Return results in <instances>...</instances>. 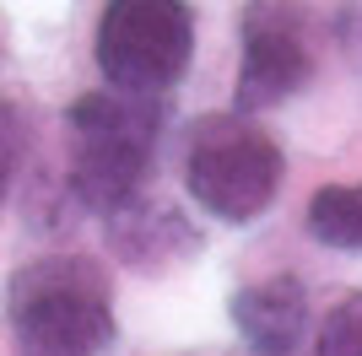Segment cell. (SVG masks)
Listing matches in <instances>:
<instances>
[{
	"label": "cell",
	"mask_w": 362,
	"mask_h": 356,
	"mask_svg": "<svg viewBox=\"0 0 362 356\" xmlns=\"http://www.w3.org/2000/svg\"><path fill=\"white\" fill-rule=\"evenodd\" d=\"M281 146L249 114H206L184 146V189L216 222H255L281 189Z\"/></svg>",
	"instance_id": "obj_3"
},
{
	"label": "cell",
	"mask_w": 362,
	"mask_h": 356,
	"mask_svg": "<svg viewBox=\"0 0 362 356\" xmlns=\"http://www.w3.org/2000/svg\"><path fill=\"white\" fill-rule=\"evenodd\" d=\"M16 356H103L114 345V292L98 259L44 254L6 292Z\"/></svg>",
	"instance_id": "obj_1"
},
{
	"label": "cell",
	"mask_w": 362,
	"mask_h": 356,
	"mask_svg": "<svg viewBox=\"0 0 362 356\" xmlns=\"http://www.w3.org/2000/svg\"><path fill=\"white\" fill-rule=\"evenodd\" d=\"M108 222V249L119 259L124 270H136V275H163V270L184 265V259H195L200 254V232L184 222L173 206L163 200H146L136 194L130 206H119Z\"/></svg>",
	"instance_id": "obj_6"
},
{
	"label": "cell",
	"mask_w": 362,
	"mask_h": 356,
	"mask_svg": "<svg viewBox=\"0 0 362 356\" xmlns=\"http://www.w3.org/2000/svg\"><path fill=\"white\" fill-rule=\"evenodd\" d=\"M71 135V194L98 216H114L141 194L163 135V103L136 92H87L65 114Z\"/></svg>",
	"instance_id": "obj_2"
},
{
	"label": "cell",
	"mask_w": 362,
	"mask_h": 356,
	"mask_svg": "<svg viewBox=\"0 0 362 356\" xmlns=\"http://www.w3.org/2000/svg\"><path fill=\"white\" fill-rule=\"evenodd\" d=\"M22 157H28V124H22V114H16L11 103H0V206L11 200Z\"/></svg>",
	"instance_id": "obj_10"
},
{
	"label": "cell",
	"mask_w": 362,
	"mask_h": 356,
	"mask_svg": "<svg viewBox=\"0 0 362 356\" xmlns=\"http://www.w3.org/2000/svg\"><path fill=\"white\" fill-rule=\"evenodd\" d=\"M227 313L259 356H287L298 351L303 329H308V292L298 275H265L255 286H238Z\"/></svg>",
	"instance_id": "obj_7"
},
{
	"label": "cell",
	"mask_w": 362,
	"mask_h": 356,
	"mask_svg": "<svg viewBox=\"0 0 362 356\" xmlns=\"http://www.w3.org/2000/svg\"><path fill=\"white\" fill-rule=\"evenodd\" d=\"M308 232L325 249L362 254V184H330L308 200Z\"/></svg>",
	"instance_id": "obj_8"
},
{
	"label": "cell",
	"mask_w": 362,
	"mask_h": 356,
	"mask_svg": "<svg viewBox=\"0 0 362 356\" xmlns=\"http://www.w3.org/2000/svg\"><path fill=\"white\" fill-rule=\"evenodd\" d=\"M238 87L233 114H259L298 97L319 71V22L303 0H243L238 11Z\"/></svg>",
	"instance_id": "obj_5"
},
{
	"label": "cell",
	"mask_w": 362,
	"mask_h": 356,
	"mask_svg": "<svg viewBox=\"0 0 362 356\" xmlns=\"http://www.w3.org/2000/svg\"><path fill=\"white\" fill-rule=\"evenodd\" d=\"M314 356H362V292L341 297V302L325 313Z\"/></svg>",
	"instance_id": "obj_9"
},
{
	"label": "cell",
	"mask_w": 362,
	"mask_h": 356,
	"mask_svg": "<svg viewBox=\"0 0 362 356\" xmlns=\"http://www.w3.org/2000/svg\"><path fill=\"white\" fill-rule=\"evenodd\" d=\"M189 54H195L189 0H103L92 59L114 92L157 97L184 76Z\"/></svg>",
	"instance_id": "obj_4"
}]
</instances>
